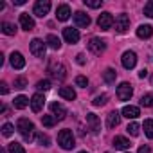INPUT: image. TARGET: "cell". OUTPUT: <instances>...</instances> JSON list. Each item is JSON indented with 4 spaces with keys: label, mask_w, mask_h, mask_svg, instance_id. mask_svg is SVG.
I'll return each instance as SVG.
<instances>
[{
    "label": "cell",
    "mask_w": 153,
    "mask_h": 153,
    "mask_svg": "<svg viewBox=\"0 0 153 153\" xmlns=\"http://www.w3.org/2000/svg\"><path fill=\"white\" fill-rule=\"evenodd\" d=\"M49 72H51V76L54 79H65L67 78V72H65V67L61 65V63H51V67H49Z\"/></svg>",
    "instance_id": "cell-5"
},
{
    "label": "cell",
    "mask_w": 153,
    "mask_h": 153,
    "mask_svg": "<svg viewBox=\"0 0 153 153\" xmlns=\"http://www.w3.org/2000/svg\"><path fill=\"white\" fill-rule=\"evenodd\" d=\"M76 61H78L79 65H85V56L83 54H78V56H76Z\"/></svg>",
    "instance_id": "cell-42"
},
{
    "label": "cell",
    "mask_w": 153,
    "mask_h": 153,
    "mask_svg": "<svg viewBox=\"0 0 153 153\" xmlns=\"http://www.w3.org/2000/svg\"><path fill=\"white\" fill-rule=\"evenodd\" d=\"M9 61H11V67L16 68V70H20V68L25 67V58H24L20 52H13L11 58H9Z\"/></svg>",
    "instance_id": "cell-14"
},
{
    "label": "cell",
    "mask_w": 153,
    "mask_h": 153,
    "mask_svg": "<svg viewBox=\"0 0 153 153\" xmlns=\"http://www.w3.org/2000/svg\"><path fill=\"white\" fill-rule=\"evenodd\" d=\"M20 25L24 31H33L34 29V20L29 16V13H22L20 15Z\"/></svg>",
    "instance_id": "cell-18"
},
{
    "label": "cell",
    "mask_w": 153,
    "mask_h": 153,
    "mask_svg": "<svg viewBox=\"0 0 153 153\" xmlns=\"http://www.w3.org/2000/svg\"><path fill=\"white\" fill-rule=\"evenodd\" d=\"M63 38L68 43H78L79 42V31L78 29H72V27H65L63 29Z\"/></svg>",
    "instance_id": "cell-11"
},
{
    "label": "cell",
    "mask_w": 153,
    "mask_h": 153,
    "mask_svg": "<svg viewBox=\"0 0 153 153\" xmlns=\"http://www.w3.org/2000/svg\"><path fill=\"white\" fill-rule=\"evenodd\" d=\"M0 27H2V33L7 34V36H13L16 33V27L13 24H9V22H2V25H0Z\"/></svg>",
    "instance_id": "cell-27"
},
{
    "label": "cell",
    "mask_w": 153,
    "mask_h": 153,
    "mask_svg": "<svg viewBox=\"0 0 153 153\" xmlns=\"http://www.w3.org/2000/svg\"><path fill=\"white\" fill-rule=\"evenodd\" d=\"M115 78H117V72H115L114 68H106V70L103 72V79H105L108 85H112V83L115 81Z\"/></svg>",
    "instance_id": "cell-24"
},
{
    "label": "cell",
    "mask_w": 153,
    "mask_h": 153,
    "mask_svg": "<svg viewBox=\"0 0 153 153\" xmlns=\"http://www.w3.org/2000/svg\"><path fill=\"white\" fill-rule=\"evenodd\" d=\"M51 110H52V114H54V117L58 119V121H63L65 117H67V110H65V106L63 105H59V103H51Z\"/></svg>",
    "instance_id": "cell-16"
},
{
    "label": "cell",
    "mask_w": 153,
    "mask_h": 153,
    "mask_svg": "<svg viewBox=\"0 0 153 153\" xmlns=\"http://www.w3.org/2000/svg\"><path fill=\"white\" fill-rule=\"evenodd\" d=\"M106 99H108V96H106V94H103V96H97L92 103H94V106H103V105L106 103Z\"/></svg>",
    "instance_id": "cell-37"
},
{
    "label": "cell",
    "mask_w": 153,
    "mask_h": 153,
    "mask_svg": "<svg viewBox=\"0 0 153 153\" xmlns=\"http://www.w3.org/2000/svg\"><path fill=\"white\" fill-rule=\"evenodd\" d=\"M140 105L142 106H148V108H153V94H146L140 97Z\"/></svg>",
    "instance_id": "cell-30"
},
{
    "label": "cell",
    "mask_w": 153,
    "mask_h": 153,
    "mask_svg": "<svg viewBox=\"0 0 153 153\" xmlns=\"http://www.w3.org/2000/svg\"><path fill=\"white\" fill-rule=\"evenodd\" d=\"M43 105H45V97L42 96V94H34L33 97H31V108H33V112H42V108H43Z\"/></svg>",
    "instance_id": "cell-15"
},
{
    "label": "cell",
    "mask_w": 153,
    "mask_h": 153,
    "mask_svg": "<svg viewBox=\"0 0 153 153\" xmlns=\"http://www.w3.org/2000/svg\"><path fill=\"white\" fill-rule=\"evenodd\" d=\"M126 131H128L130 135L137 137V135H139V131H140V126H139L137 123H130V124H128V128H126Z\"/></svg>",
    "instance_id": "cell-31"
},
{
    "label": "cell",
    "mask_w": 153,
    "mask_h": 153,
    "mask_svg": "<svg viewBox=\"0 0 153 153\" xmlns=\"http://www.w3.org/2000/svg\"><path fill=\"white\" fill-rule=\"evenodd\" d=\"M31 101L25 97V96H18V97H15V101H13V105H15V108H18V110H22V108H25L27 105H29Z\"/></svg>",
    "instance_id": "cell-26"
},
{
    "label": "cell",
    "mask_w": 153,
    "mask_h": 153,
    "mask_svg": "<svg viewBox=\"0 0 153 153\" xmlns=\"http://www.w3.org/2000/svg\"><path fill=\"white\" fill-rule=\"evenodd\" d=\"M16 130L20 131V135L24 137L25 142H31V140L34 139V124H33L29 119H25V117L18 119V123H16Z\"/></svg>",
    "instance_id": "cell-1"
},
{
    "label": "cell",
    "mask_w": 153,
    "mask_h": 153,
    "mask_svg": "<svg viewBox=\"0 0 153 153\" xmlns=\"http://www.w3.org/2000/svg\"><path fill=\"white\" fill-rule=\"evenodd\" d=\"M45 51H47V45L40 40V38H34L31 42V52L36 56V58H45Z\"/></svg>",
    "instance_id": "cell-4"
},
{
    "label": "cell",
    "mask_w": 153,
    "mask_h": 153,
    "mask_svg": "<svg viewBox=\"0 0 153 153\" xmlns=\"http://www.w3.org/2000/svg\"><path fill=\"white\" fill-rule=\"evenodd\" d=\"M144 15L148 18H153V0H149V2L144 6Z\"/></svg>",
    "instance_id": "cell-36"
},
{
    "label": "cell",
    "mask_w": 153,
    "mask_h": 153,
    "mask_svg": "<svg viewBox=\"0 0 153 153\" xmlns=\"http://www.w3.org/2000/svg\"><path fill=\"white\" fill-rule=\"evenodd\" d=\"M88 49H90L94 54H101V52L106 49V43H105V40H101V38H90Z\"/></svg>",
    "instance_id": "cell-9"
},
{
    "label": "cell",
    "mask_w": 153,
    "mask_h": 153,
    "mask_svg": "<svg viewBox=\"0 0 153 153\" xmlns=\"http://www.w3.org/2000/svg\"><path fill=\"white\" fill-rule=\"evenodd\" d=\"M27 87V79L25 78H16L15 79V88H25Z\"/></svg>",
    "instance_id": "cell-39"
},
{
    "label": "cell",
    "mask_w": 153,
    "mask_h": 153,
    "mask_svg": "<svg viewBox=\"0 0 153 153\" xmlns=\"http://www.w3.org/2000/svg\"><path fill=\"white\" fill-rule=\"evenodd\" d=\"M74 24L78 27H88L90 25V16L83 11H78V13H74Z\"/></svg>",
    "instance_id": "cell-12"
},
{
    "label": "cell",
    "mask_w": 153,
    "mask_h": 153,
    "mask_svg": "<svg viewBox=\"0 0 153 153\" xmlns=\"http://www.w3.org/2000/svg\"><path fill=\"white\" fill-rule=\"evenodd\" d=\"M146 76H148V70H146V68H142V70L139 72V78H146Z\"/></svg>",
    "instance_id": "cell-44"
},
{
    "label": "cell",
    "mask_w": 153,
    "mask_h": 153,
    "mask_svg": "<svg viewBox=\"0 0 153 153\" xmlns=\"http://www.w3.org/2000/svg\"><path fill=\"white\" fill-rule=\"evenodd\" d=\"M139 153H149V146H140L139 148Z\"/></svg>",
    "instance_id": "cell-43"
},
{
    "label": "cell",
    "mask_w": 153,
    "mask_h": 153,
    "mask_svg": "<svg viewBox=\"0 0 153 153\" xmlns=\"http://www.w3.org/2000/svg\"><path fill=\"white\" fill-rule=\"evenodd\" d=\"M45 42H47V45H49L51 49H54V51H58V49L61 47V42H59V38H58V36H54V34H49Z\"/></svg>",
    "instance_id": "cell-25"
},
{
    "label": "cell",
    "mask_w": 153,
    "mask_h": 153,
    "mask_svg": "<svg viewBox=\"0 0 153 153\" xmlns=\"http://www.w3.org/2000/svg\"><path fill=\"white\" fill-rule=\"evenodd\" d=\"M76 85L81 87V88H85V87L88 85V79L85 78V76H78V78H76Z\"/></svg>",
    "instance_id": "cell-38"
},
{
    "label": "cell",
    "mask_w": 153,
    "mask_h": 153,
    "mask_svg": "<svg viewBox=\"0 0 153 153\" xmlns=\"http://www.w3.org/2000/svg\"><path fill=\"white\" fill-rule=\"evenodd\" d=\"M58 144L63 148V149H72L76 144H74V135L70 130H61L58 133Z\"/></svg>",
    "instance_id": "cell-2"
},
{
    "label": "cell",
    "mask_w": 153,
    "mask_h": 153,
    "mask_svg": "<svg viewBox=\"0 0 153 153\" xmlns=\"http://www.w3.org/2000/svg\"><path fill=\"white\" fill-rule=\"evenodd\" d=\"M38 142H40L42 146H51V139H49L47 135H43V133L38 135Z\"/></svg>",
    "instance_id": "cell-40"
},
{
    "label": "cell",
    "mask_w": 153,
    "mask_h": 153,
    "mask_svg": "<svg viewBox=\"0 0 153 153\" xmlns=\"http://www.w3.org/2000/svg\"><path fill=\"white\" fill-rule=\"evenodd\" d=\"M128 27H130V18H128L126 15H119V16L115 18V31L123 34V33L128 31Z\"/></svg>",
    "instance_id": "cell-10"
},
{
    "label": "cell",
    "mask_w": 153,
    "mask_h": 153,
    "mask_svg": "<svg viewBox=\"0 0 153 153\" xmlns=\"http://www.w3.org/2000/svg\"><path fill=\"white\" fill-rule=\"evenodd\" d=\"M79 153H87V151H79Z\"/></svg>",
    "instance_id": "cell-46"
},
{
    "label": "cell",
    "mask_w": 153,
    "mask_h": 153,
    "mask_svg": "<svg viewBox=\"0 0 153 153\" xmlns=\"http://www.w3.org/2000/svg\"><path fill=\"white\" fill-rule=\"evenodd\" d=\"M131 96H133V88H131L130 83H121V85L117 87V97H119L121 101H128Z\"/></svg>",
    "instance_id": "cell-8"
},
{
    "label": "cell",
    "mask_w": 153,
    "mask_h": 153,
    "mask_svg": "<svg viewBox=\"0 0 153 153\" xmlns=\"http://www.w3.org/2000/svg\"><path fill=\"white\" fill-rule=\"evenodd\" d=\"M121 61H123V67H124V68L131 70V68H133V67L137 65V54H135L133 51H126V52L123 54Z\"/></svg>",
    "instance_id": "cell-7"
},
{
    "label": "cell",
    "mask_w": 153,
    "mask_h": 153,
    "mask_svg": "<svg viewBox=\"0 0 153 153\" xmlns=\"http://www.w3.org/2000/svg\"><path fill=\"white\" fill-rule=\"evenodd\" d=\"M137 36L139 38H142V40H146V38H151L153 36V27L151 25H139V29H137Z\"/></svg>",
    "instance_id": "cell-20"
},
{
    "label": "cell",
    "mask_w": 153,
    "mask_h": 153,
    "mask_svg": "<svg viewBox=\"0 0 153 153\" xmlns=\"http://www.w3.org/2000/svg\"><path fill=\"white\" fill-rule=\"evenodd\" d=\"M9 153H25V149L18 142H9Z\"/></svg>",
    "instance_id": "cell-32"
},
{
    "label": "cell",
    "mask_w": 153,
    "mask_h": 153,
    "mask_svg": "<svg viewBox=\"0 0 153 153\" xmlns=\"http://www.w3.org/2000/svg\"><path fill=\"white\" fill-rule=\"evenodd\" d=\"M83 2H85V6L87 7H92V9H97V7H101V0H83Z\"/></svg>",
    "instance_id": "cell-35"
},
{
    "label": "cell",
    "mask_w": 153,
    "mask_h": 153,
    "mask_svg": "<svg viewBox=\"0 0 153 153\" xmlns=\"http://www.w3.org/2000/svg\"><path fill=\"white\" fill-rule=\"evenodd\" d=\"M42 123H43V126L52 128V126L56 124V117H54V115H42Z\"/></svg>",
    "instance_id": "cell-29"
},
{
    "label": "cell",
    "mask_w": 153,
    "mask_h": 153,
    "mask_svg": "<svg viewBox=\"0 0 153 153\" xmlns=\"http://www.w3.org/2000/svg\"><path fill=\"white\" fill-rule=\"evenodd\" d=\"M58 94H59L63 99H67V101H74V99H76V92H74L70 87H61V88L58 90Z\"/></svg>",
    "instance_id": "cell-22"
},
{
    "label": "cell",
    "mask_w": 153,
    "mask_h": 153,
    "mask_svg": "<svg viewBox=\"0 0 153 153\" xmlns=\"http://www.w3.org/2000/svg\"><path fill=\"white\" fill-rule=\"evenodd\" d=\"M142 128H144V133H146L149 139H153V119H146Z\"/></svg>",
    "instance_id": "cell-28"
},
{
    "label": "cell",
    "mask_w": 153,
    "mask_h": 153,
    "mask_svg": "<svg viewBox=\"0 0 153 153\" xmlns=\"http://www.w3.org/2000/svg\"><path fill=\"white\" fill-rule=\"evenodd\" d=\"M70 7L67 6V4H61V6H58V9H56V18L59 20V22H65V20H68L70 18Z\"/></svg>",
    "instance_id": "cell-17"
},
{
    "label": "cell",
    "mask_w": 153,
    "mask_h": 153,
    "mask_svg": "<svg viewBox=\"0 0 153 153\" xmlns=\"http://www.w3.org/2000/svg\"><path fill=\"white\" fill-rule=\"evenodd\" d=\"M119 123H121V114L119 112H110L108 117H106V126L115 128V126H119Z\"/></svg>",
    "instance_id": "cell-21"
},
{
    "label": "cell",
    "mask_w": 153,
    "mask_h": 153,
    "mask_svg": "<svg viewBox=\"0 0 153 153\" xmlns=\"http://www.w3.org/2000/svg\"><path fill=\"white\" fill-rule=\"evenodd\" d=\"M49 9H51V2H49V0H38V2L34 4V9H33V13H34L36 16L43 18V16L49 13Z\"/></svg>",
    "instance_id": "cell-6"
},
{
    "label": "cell",
    "mask_w": 153,
    "mask_h": 153,
    "mask_svg": "<svg viewBox=\"0 0 153 153\" xmlns=\"http://www.w3.org/2000/svg\"><path fill=\"white\" fill-rule=\"evenodd\" d=\"M121 114H123V117H128V119H137V117L140 115L139 108H137V106H131V105H126V106L121 110Z\"/></svg>",
    "instance_id": "cell-19"
},
{
    "label": "cell",
    "mask_w": 153,
    "mask_h": 153,
    "mask_svg": "<svg viewBox=\"0 0 153 153\" xmlns=\"http://www.w3.org/2000/svg\"><path fill=\"white\" fill-rule=\"evenodd\" d=\"M13 131H15V128H13V124H11V123H6V124L2 126V135H4V137L13 135Z\"/></svg>",
    "instance_id": "cell-34"
},
{
    "label": "cell",
    "mask_w": 153,
    "mask_h": 153,
    "mask_svg": "<svg viewBox=\"0 0 153 153\" xmlns=\"http://www.w3.org/2000/svg\"><path fill=\"white\" fill-rule=\"evenodd\" d=\"M13 4H15V6H24L25 0H13Z\"/></svg>",
    "instance_id": "cell-45"
},
{
    "label": "cell",
    "mask_w": 153,
    "mask_h": 153,
    "mask_svg": "<svg viewBox=\"0 0 153 153\" xmlns=\"http://www.w3.org/2000/svg\"><path fill=\"white\" fill-rule=\"evenodd\" d=\"M0 92H2V94H7V92H9V88H7V83H4V81L0 83Z\"/></svg>",
    "instance_id": "cell-41"
},
{
    "label": "cell",
    "mask_w": 153,
    "mask_h": 153,
    "mask_svg": "<svg viewBox=\"0 0 153 153\" xmlns=\"http://www.w3.org/2000/svg\"><path fill=\"white\" fill-rule=\"evenodd\" d=\"M114 24H115V20H114L112 13H101V15H99V18H97V25H99L103 31L112 29V27H114Z\"/></svg>",
    "instance_id": "cell-3"
},
{
    "label": "cell",
    "mask_w": 153,
    "mask_h": 153,
    "mask_svg": "<svg viewBox=\"0 0 153 153\" xmlns=\"http://www.w3.org/2000/svg\"><path fill=\"white\" fill-rule=\"evenodd\" d=\"M36 88H38V90L47 92V90L51 88V81H49V79H42V81H38V83H36Z\"/></svg>",
    "instance_id": "cell-33"
},
{
    "label": "cell",
    "mask_w": 153,
    "mask_h": 153,
    "mask_svg": "<svg viewBox=\"0 0 153 153\" xmlns=\"http://www.w3.org/2000/svg\"><path fill=\"white\" fill-rule=\"evenodd\" d=\"M114 146H115L117 149H128L131 144H130V140L124 139V137H115V139H114Z\"/></svg>",
    "instance_id": "cell-23"
},
{
    "label": "cell",
    "mask_w": 153,
    "mask_h": 153,
    "mask_svg": "<svg viewBox=\"0 0 153 153\" xmlns=\"http://www.w3.org/2000/svg\"><path fill=\"white\" fill-rule=\"evenodd\" d=\"M87 123H88V126H90L92 133H94V135H97V133H99V130H101L99 117H97L96 114H87Z\"/></svg>",
    "instance_id": "cell-13"
}]
</instances>
